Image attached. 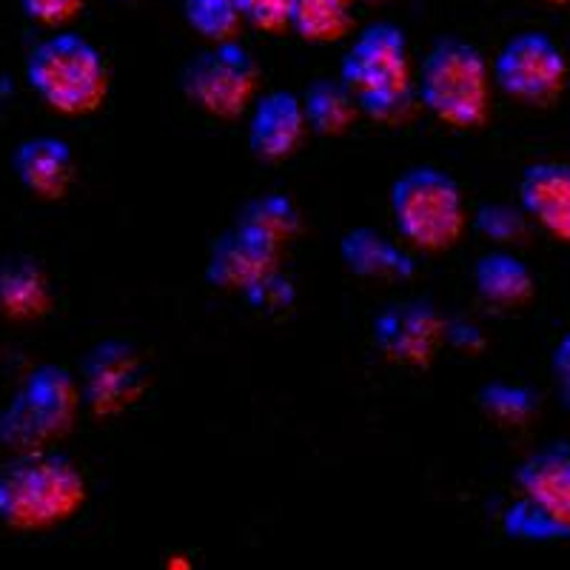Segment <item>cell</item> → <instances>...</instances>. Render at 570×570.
Listing matches in <instances>:
<instances>
[{
  "label": "cell",
  "instance_id": "obj_20",
  "mask_svg": "<svg viewBox=\"0 0 570 570\" xmlns=\"http://www.w3.org/2000/svg\"><path fill=\"white\" fill-rule=\"evenodd\" d=\"M234 223L248 228V232L259 234V237H266L277 248L288 246L299 234V226H303L292 197L279 195V191H268V195H259L254 200H248L237 212V220Z\"/></svg>",
  "mask_w": 570,
  "mask_h": 570
},
{
  "label": "cell",
  "instance_id": "obj_8",
  "mask_svg": "<svg viewBox=\"0 0 570 570\" xmlns=\"http://www.w3.org/2000/svg\"><path fill=\"white\" fill-rule=\"evenodd\" d=\"M493 80L508 98L525 106H553L568 86V58L548 32L528 29L499 49Z\"/></svg>",
  "mask_w": 570,
  "mask_h": 570
},
{
  "label": "cell",
  "instance_id": "obj_29",
  "mask_svg": "<svg viewBox=\"0 0 570 570\" xmlns=\"http://www.w3.org/2000/svg\"><path fill=\"white\" fill-rule=\"evenodd\" d=\"M445 340L456 348H468V351H480L485 348V340H482L480 328L476 325H465V323H448L445 325Z\"/></svg>",
  "mask_w": 570,
  "mask_h": 570
},
{
  "label": "cell",
  "instance_id": "obj_26",
  "mask_svg": "<svg viewBox=\"0 0 570 570\" xmlns=\"http://www.w3.org/2000/svg\"><path fill=\"white\" fill-rule=\"evenodd\" d=\"M243 23L263 32H285L292 27V0H240Z\"/></svg>",
  "mask_w": 570,
  "mask_h": 570
},
{
  "label": "cell",
  "instance_id": "obj_13",
  "mask_svg": "<svg viewBox=\"0 0 570 570\" xmlns=\"http://www.w3.org/2000/svg\"><path fill=\"white\" fill-rule=\"evenodd\" d=\"M303 135V104L294 91H268L254 104L252 124H248V149L257 160L277 163L292 157Z\"/></svg>",
  "mask_w": 570,
  "mask_h": 570
},
{
  "label": "cell",
  "instance_id": "obj_4",
  "mask_svg": "<svg viewBox=\"0 0 570 570\" xmlns=\"http://www.w3.org/2000/svg\"><path fill=\"white\" fill-rule=\"evenodd\" d=\"M78 409L80 385L71 371L55 363L38 365L0 411V448L12 454L49 448L69 434Z\"/></svg>",
  "mask_w": 570,
  "mask_h": 570
},
{
  "label": "cell",
  "instance_id": "obj_25",
  "mask_svg": "<svg viewBox=\"0 0 570 570\" xmlns=\"http://www.w3.org/2000/svg\"><path fill=\"white\" fill-rule=\"evenodd\" d=\"M473 223L493 243H519L528 232V214L522 206L513 208L508 203H485Z\"/></svg>",
  "mask_w": 570,
  "mask_h": 570
},
{
  "label": "cell",
  "instance_id": "obj_22",
  "mask_svg": "<svg viewBox=\"0 0 570 570\" xmlns=\"http://www.w3.org/2000/svg\"><path fill=\"white\" fill-rule=\"evenodd\" d=\"M482 414L493 420L497 425L505 428H522L533 420L539 411V394L525 389V385H513L505 380H493L485 383L476 394Z\"/></svg>",
  "mask_w": 570,
  "mask_h": 570
},
{
  "label": "cell",
  "instance_id": "obj_27",
  "mask_svg": "<svg viewBox=\"0 0 570 570\" xmlns=\"http://www.w3.org/2000/svg\"><path fill=\"white\" fill-rule=\"evenodd\" d=\"M86 0H20V9L35 23L43 27H63L71 18H78Z\"/></svg>",
  "mask_w": 570,
  "mask_h": 570
},
{
  "label": "cell",
  "instance_id": "obj_3",
  "mask_svg": "<svg viewBox=\"0 0 570 570\" xmlns=\"http://www.w3.org/2000/svg\"><path fill=\"white\" fill-rule=\"evenodd\" d=\"M27 80L35 95L60 115H91L109 95L106 58L78 32L40 40L27 58Z\"/></svg>",
  "mask_w": 570,
  "mask_h": 570
},
{
  "label": "cell",
  "instance_id": "obj_1",
  "mask_svg": "<svg viewBox=\"0 0 570 570\" xmlns=\"http://www.w3.org/2000/svg\"><path fill=\"white\" fill-rule=\"evenodd\" d=\"M89 485L69 456L23 451L0 468V522L12 531H43L86 505Z\"/></svg>",
  "mask_w": 570,
  "mask_h": 570
},
{
  "label": "cell",
  "instance_id": "obj_28",
  "mask_svg": "<svg viewBox=\"0 0 570 570\" xmlns=\"http://www.w3.org/2000/svg\"><path fill=\"white\" fill-rule=\"evenodd\" d=\"M551 371L553 380H557L559 400H562V409L570 416V331H564V337L559 340L557 348L551 354Z\"/></svg>",
  "mask_w": 570,
  "mask_h": 570
},
{
  "label": "cell",
  "instance_id": "obj_14",
  "mask_svg": "<svg viewBox=\"0 0 570 570\" xmlns=\"http://www.w3.org/2000/svg\"><path fill=\"white\" fill-rule=\"evenodd\" d=\"M519 206L544 232L570 246V163H531L519 177Z\"/></svg>",
  "mask_w": 570,
  "mask_h": 570
},
{
  "label": "cell",
  "instance_id": "obj_6",
  "mask_svg": "<svg viewBox=\"0 0 570 570\" xmlns=\"http://www.w3.org/2000/svg\"><path fill=\"white\" fill-rule=\"evenodd\" d=\"M519 502L505 513L517 539H553L570 533V445L551 442L513 471Z\"/></svg>",
  "mask_w": 570,
  "mask_h": 570
},
{
  "label": "cell",
  "instance_id": "obj_2",
  "mask_svg": "<svg viewBox=\"0 0 570 570\" xmlns=\"http://www.w3.org/2000/svg\"><path fill=\"white\" fill-rule=\"evenodd\" d=\"M420 104L454 129H480L491 111V71L485 55L456 35L428 49L416 83Z\"/></svg>",
  "mask_w": 570,
  "mask_h": 570
},
{
  "label": "cell",
  "instance_id": "obj_19",
  "mask_svg": "<svg viewBox=\"0 0 570 570\" xmlns=\"http://www.w3.org/2000/svg\"><path fill=\"white\" fill-rule=\"evenodd\" d=\"M299 104H303L305 129L317 131L323 137L343 135L360 117L356 95L340 78H317L314 83H308Z\"/></svg>",
  "mask_w": 570,
  "mask_h": 570
},
{
  "label": "cell",
  "instance_id": "obj_17",
  "mask_svg": "<svg viewBox=\"0 0 570 570\" xmlns=\"http://www.w3.org/2000/svg\"><path fill=\"white\" fill-rule=\"evenodd\" d=\"M473 288L493 308H519L537 294L531 268L511 252H488L473 266Z\"/></svg>",
  "mask_w": 570,
  "mask_h": 570
},
{
  "label": "cell",
  "instance_id": "obj_5",
  "mask_svg": "<svg viewBox=\"0 0 570 570\" xmlns=\"http://www.w3.org/2000/svg\"><path fill=\"white\" fill-rule=\"evenodd\" d=\"M391 214L402 240L422 252H445L465 232L462 188L445 169L414 166L391 186Z\"/></svg>",
  "mask_w": 570,
  "mask_h": 570
},
{
  "label": "cell",
  "instance_id": "obj_10",
  "mask_svg": "<svg viewBox=\"0 0 570 570\" xmlns=\"http://www.w3.org/2000/svg\"><path fill=\"white\" fill-rule=\"evenodd\" d=\"M340 80L354 95L411 86L409 38L391 20H376L356 35L340 63Z\"/></svg>",
  "mask_w": 570,
  "mask_h": 570
},
{
  "label": "cell",
  "instance_id": "obj_30",
  "mask_svg": "<svg viewBox=\"0 0 570 570\" xmlns=\"http://www.w3.org/2000/svg\"><path fill=\"white\" fill-rule=\"evenodd\" d=\"M548 3H570V0H548Z\"/></svg>",
  "mask_w": 570,
  "mask_h": 570
},
{
  "label": "cell",
  "instance_id": "obj_16",
  "mask_svg": "<svg viewBox=\"0 0 570 570\" xmlns=\"http://www.w3.org/2000/svg\"><path fill=\"white\" fill-rule=\"evenodd\" d=\"M340 259L354 277L363 279H411L416 272L411 254L371 226H356L343 234Z\"/></svg>",
  "mask_w": 570,
  "mask_h": 570
},
{
  "label": "cell",
  "instance_id": "obj_15",
  "mask_svg": "<svg viewBox=\"0 0 570 570\" xmlns=\"http://www.w3.org/2000/svg\"><path fill=\"white\" fill-rule=\"evenodd\" d=\"M12 171L35 197L60 200L75 180V151L60 137H29L14 149Z\"/></svg>",
  "mask_w": 570,
  "mask_h": 570
},
{
  "label": "cell",
  "instance_id": "obj_23",
  "mask_svg": "<svg viewBox=\"0 0 570 570\" xmlns=\"http://www.w3.org/2000/svg\"><path fill=\"white\" fill-rule=\"evenodd\" d=\"M186 23L208 43L232 40L240 32V0H183Z\"/></svg>",
  "mask_w": 570,
  "mask_h": 570
},
{
  "label": "cell",
  "instance_id": "obj_7",
  "mask_svg": "<svg viewBox=\"0 0 570 570\" xmlns=\"http://www.w3.org/2000/svg\"><path fill=\"white\" fill-rule=\"evenodd\" d=\"M259 66L246 46L237 40H220L197 52L183 66L180 89L188 98L212 117H240L257 95Z\"/></svg>",
  "mask_w": 570,
  "mask_h": 570
},
{
  "label": "cell",
  "instance_id": "obj_24",
  "mask_svg": "<svg viewBox=\"0 0 570 570\" xmlns=\"http://www.w3.org/2000/svg\"><path fill=\"white\" fill-rule=\"evenodd\" d=\"M356 104H360V115L371 117L376 124L402 126L405 120H411V115L416 109L414 86L365 91V95H356Z\"/></svg>",
  "mask_w": 570,
  "mask_h": 570
},
{
  "label": "cell",
  "instance_id": "obj_12",
  "mask_svg": "<svg viewBox=\"0 0 570 570\" xmlns=\"http://www.w3.org/2000/svg\"><path fill=\"white\" fill-rule=\"evenodd\" d=\"M279 254L283 248L234 223L208 252L206 279L220 292L246 294L248 288L279 272Z\"/></svg>",
  "mask_w": 570,
  "mask_h": 570
},
{
  "label": "cell",
  "instance_id": "obj_21",
  "mask_svg": "<svg viewBox=\"0 0 570 570\" xmlns=\"http://www.w3.org/2000/svg\"><path fill=\"white\" fill-rule=\"evenodd\" d=\"M356 0H292V27L308 43H337L351 32Z\"/></svg>",
  "mask_w": 570,
  "mask_h": 570
},
{
  "label": "cell",
  "instance_id": "obj_31",
  "mask_svg": "<svg viewBox=\"0 0 570 570\" xmlns=\"http://www.w3.org/2000/svg\"><path fill=\"white\" fill-rule=\"evenodd\" d=\"M365 3H383V0H365Z\"/></svg>",
  "mask_w": 570,
  "mask_h": 570
},
{
  "label": "cell",
  "instance_id": "obj_9",
  "mask_svg": "<svg viewBox=\"0 0 570 570\" xmlns=\"http://www.w3.org/2000/svg\"><path fill=\"white\" fill-rule=\"evenodd\" d=\"M80 402L89 414L117 416L129 411L146 389H149V368L140 351L126 340H104L91 345L80 363Z\"/></svg>",
  "mask_w": 570,
  "mask_h": 570
},
{
  "label": "cell",
  "instance_id": "obj_18",
  "mask_svg": "<svg viewBox=\"0 0 570 570\" xmlns=\"http://www.w3.org/2000/svg\"><path fill=\"white\" fill-rule=\"evenodd\" d=\"M52 308V288L43 268L29 257L0 263V314L7 320H38Z\"/></svg>",
  "mask_w": 570,
  "mask_h": 570
},
{
  "label": "cell",
  "instance_id": "obj_11",
  "mask_svg": "<svg viewBox=\"0 0 570 570\" xmlns=\"http://www.w3.org/2000/svg\"><path fill=\"white\" fill-rule=\"evenodd\" d=\"M445 325L440 308L428 299H402L385 305L374 317L371 337L389 360L400 365H428L436 348L445 343Z\"/></svg>",
  "mask_w": 570,
  "mask_h": 570
}]
</instances>
